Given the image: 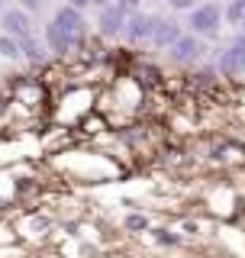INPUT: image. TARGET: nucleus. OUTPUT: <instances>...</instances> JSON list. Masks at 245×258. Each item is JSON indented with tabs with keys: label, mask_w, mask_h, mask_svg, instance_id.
Segmentation results:
<instances>
[{
	"label": "nucleus",
	"mask_w": 245,
	"mask_h": 258,
	"mask_svg": "<svg viewBox=\"0 0 245 258\" xmlns=\"http://www.w3.org/2000/svg\"><path fill=\"white\" fill-rule=\"evenodd\" d=\"M4 4H7V0H0V10H4Z\"/></svg>",
	"instance_id": "obj_17"
},
{
	"label": "nucleus",
	"mask_w": 245,
	"mask_h": 258,
	"mask_svg": "<svg viewBox=\"0 0 245 258\" xmlns=\"http://www.w3.org/2000/svg\"><path fill=\"white\" fill-rule=\"evenodd\" d=\"M187 26H191L194 36H216L219 26H223V10L216 4H197L194 10H187Z\"/></svg>",
	"instance_id": "obj_1"
},
{
	"label": "nucleus",
	"mask_w": 245,
	"mask_h": 258,
	"mask_svg": "<svg viewBox=\"0 0 245 258\" xmlns=\"http://www.w3.org/2000/svg\"><path fill=\"white\" fill-rule=\"evenodd\" d=\"M45 48H48V52H58V55L71 48V45H68V39L62 36V29L55 26V23H48V26H45Z\"/></svg>",
	"instance_id": "obj_9"
},
{
	"label": "nucleus",
	"mask_w": 245,
	"mask_h": 258,
	"mask_svg": "<svg viewBox=\"0 0 245 258\" xmlns=\"http://www.w3.org/2000/svg\"><path fill=\"white\" fill-rule=\"evenodd\" d=\"M126 10H122L119 4H103V10H100V32L103 36H113V32H119L122 29V23H126Z\"/></svg>",
	"instance_id": "obj_5"
},
{
	"label": "nucleus",
	"mask_w": 245,
	"mask_h": 258,
	"mask_svg": "<svg viewBox=\"0 0 245 258\" xmlns=\"http://www.w3.org/2000/svg\"><path fill=\"white\" fill-rule=\"evenodd\" d=\"M177 36H181V26H177L174 20H155V23H152V32H149V39H152L158 48H168Z\"/></svg>",
	"instance_id": "obj_6"
},
{
	"label": "nucleus",
	"mask_w": 245,
	"mask_h": 258,
	"mask_svg": "<svg viewBox=\"0 0 245 258\" xmlns=\"http://www.w3.org/2000/svg\"><path fill=\"white\" fill-rule=\"evenodd\" d=\"M116 4H119V7H122V10H126V13H136L142 0H116Z\"/></svg>",
	"instance_id": "obj_14"
},
{
	"label": "nucleus",
	"mask_w": 245,
	"mask_h": 258,
	"mask_svg": "<svg viewBox=\"0 0 245 258\" xmlns=\"http://www.w3.org/2000/svg\"><path fill=\"white\" fill-rule=\"evenodd\" d=\"M52 23L62 29V36L68 39V45L81 42V36H84V16H81V10H75V7H68V4H65L62 10L55 13Z\"/></svg>",
	"instance_id": "obj_2"
},
{
	"label": "nucleus",
	"mask_w": 245,
	"mask_h": 258,
	"mask_svg": "<svg viewBox=\"0 0 245 258\" xmlns=\"http://www.w3.org/2000/svg\"><path fill=\"white\" fill-rule=\"evenodd\" d=\"M200 0H168V7L171 10H181V13H187V10H194Z\"/></svg>",
	"instance_id": "obj_13"
},
{
	"label": "nucleus",
	"mask_w": 245,
	"mask_h": 258,
	"mask_svg": "<svg viewBox=\"0 0 245 258\" xmlns=\"http://www.w3.org/2000/svg\"><path fill=\"white\" fill-rule=\"evenodd\" d=\"M0 58H7V61H20L23 58V48H20V42H16L13 36H0Z\"/></svg>",
	"instance_id": "obj_11"
},
{
	"label": "nucleus",
	"mask_w": 245,
	"mask_h": 258,
	"mask_svg": "<svg viewBox=\"0 0 245 258\" xmlns=\"http://www.w3.org/2000/svg\"><path fill=\"white\" fill-rule=\"evenodd\" d=\"M152 23H155V16H145V13H129L126 16V36L133 39V42H142V39H149V32H152Z\"/></svg>",
	"instance_id": "obj_7"
},
{
	"label": "nucleus",
	"mask_w": 245,
	"mask_h": 258,
	"mask_svg": "<svg viewBox=\"0 0 245 258\" xmlns=\"http://www.w3.org/2000/svg\"><path fill=\"white\" fill-rule=\"evenodd\" d=\"M223 71H245V36H239L223 55Z\"/></svg>",
	"instance_id": "obj_8"
},
{
	"label": "nucleus",
	"mask_w": 245,
	"mask_h": 258,
	"mask_svg": "<svg viewBox=\"0 0 245 258\" xmlns=\"http://www.w3.org/2000/svg\"><path fill=\"white\" fill-rule=\"evenodd\" d=\"M142 226H145L142 216H129V229H142Z\"/></svg>",
	"instance_id": "obj_15"
},
{
	"label": "nucleus",
	"mask_w": 245,
	"mask_h": 258,
	"mask_svg": "<svg viewBox=\"0 0 245 258\" xmlns=\"http://www.w3.org/2000/svg\"><path fill=\"white\" fill-rule=\"evenodd\" d=\"M168 48H171V55H174L177 61H197L200 52H203L200 36H194V32H181V36H177Z\"/></svg>",
	"instance_id": "obj_4"
},
{
	"label": "nucleus",
	"mask_w": 245,
	"mask_h": 258,
	"mask_svg": "<svg viewBox=\"0 0 245 258\" xmlns=\"http://www.w3.org/2000/svg\"><path fill=\"white\" fill-rule=\"evenodd\" d=\"M223 20L229 26H245V0H229V7L223 10Z\"/></svg>",
	"instance_id": "obj_10"
},
{
	"label": "nucleus",
	"mask_w": 245,
	"mask_h": 258,
	"mask_svg": "<svg viewBox=\"0 0 245 258\" xmlns=\"http://www.w3.org/2000/svg\"><path fill=\"white\" fill-rule=\"evenodd\" d=\"M68 7H75V10H84V7H87V0H68Z\"/></svg>",
	"instance_id": "obj_16"
},
{
	"label": "nucleus",
	"mask_w": 245,
	"mask_h": 258,
	"mask_svg": "<svg viewBox=\"0 0 245 258\" xmlns=\"http://www.w3.org/2000/svg\"><path fill=\"white\" fill-rule=\"evenodd\" d=\"M0 26H4V32H7V36H13L16 42H20V39H26L29 32H36V29H32L29 13H26V10H20V7L0 10Z\"/></svg>",
	"instance_id": "obj_3"
},
{
	"label": "nucleus",
	"mask_w": 245,
	"mask_h": 258,
	"mask_svg": "<svg viewBox=\"0 0 245 258\" xmlns=\"http://www.w3.org/2000/svg\"><path fill=\"white\" fill-rule=\"evenodd\" d=\"M16 7H20V10H26L29 16H36V13H42L45 0H16Z\"/></svg>",
	"instance_id": "obj_12"
}]
</instances>
